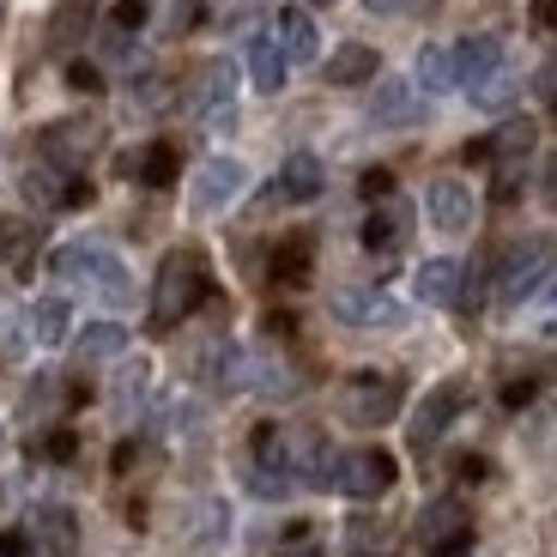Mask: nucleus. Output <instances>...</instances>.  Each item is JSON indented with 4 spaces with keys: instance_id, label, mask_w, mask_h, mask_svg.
<instances>
[{
    "instance_id": "nucleus-1",
    "label": "nucleus",
    "mask_w": 557,
    "mask_h": 557,
    "mask_svg": "<svg viewBox=\"0 0 557 557\" xmlns=\"http://www.w3.org/2000/svg\"><path fill=\"white\" fill-rule=\"evenodd\" d=\"M207 292H212V278H207V261H200L195 249L164 255L158 285H152V327H158V334H170L176 321H188L200 304H207Z\"/></svg>"
},
{
    "instance_id": "nucleus-2",
    "label": "nucleus",
    "mask_w": 557,
    "mask_h": 557,
    "mask_svg": "<svg viewBox=\"0 0 557 557\" xmlns=\"http://www.w3.org/2000/svg\"><path fill=\"white\" fill-rule=\"evenodd\" d=\"M55 267L67 285H85L91 297H103V304H134V278H127V267L115 261L110 249H98V243H67V249H55Z\"/></svg>"
},
{
    "instance_id": "nucleus-3",
    "label": "nucleus",
    "mask_w": 557,
    "mask_h": 557,
    "mask_svg": "<svg viewBox=\"0 0 557 557\" xmlns=\"http://www.w3.org/2000/svg\"><path fill=\"white\" fill-rule=\"evenodd\" d=\"M418 545H424V557H467L473 552V509H467L460 497L424 503V516H418Z\"/></svg>"
},
{
    "instance_id": "nucleus-4",
    "label": "nucleus",
    "mask_w": 557,
    "mask_h": 557,
    "mask_svg": "<svg viewBox=\"0 0 557 557\" xmlns=\"http://www.w3.org/2000/svg\"><path fill=\"white\" fill-rule=\"evenodd\" d=\"M339 412H346L358 431H382V424L400 412V382L376 376V370H363V376L339 382Z\"/></svg>"
},
{
    "instance_id": "nucleus-5",
    "label": "nucleus",
    "mask_w": 557,
    "mask_h": 557,
    "mask_svg": "<svg viewBox=\"0 0 557 557\" xmlns=\"http://www.w3.org/2000/svg\"><path fill=\"white\" fill-rule=\"evenodd\" d=\"M394 479H400V467H394L388 448H351V455H339L334 491H346V497L370 503V497H388Z\"/></svg>"
},
{
    "instance_id": "nucleus-6",
    "label": "nucleus",
    "mask_w": 557,
    "mask_h": 557,
    "mask_svg": "<svg viewBox=\"0 0 557 557\" xmlns=\"http://www.w3.org/2000/svg\"><path fill=\"white\" fill-rule=\"evenodd\" d=\"M545 267H552V243H540V237L516 243L497 267V304H521V297L545 278Z\"/></svg>"
},
{
    "instance_id": "nucleus-7",
    "label": "nucleus",
    "mask_w": 557,
    "mask_h": 557,
    "mask_svg": "<svg viewBox=\"0 0 557 557\" xmlns=\"http://www.w3.org/2000/svg\"><path fill=\"white\" fill-rule=\"evenodd\" d=\"M42 158H49V164L55 170H79L85 158L98 152L103 146V127L91 122V115H73V122H55V127H42Z\"/></svg>"
},
{
    "instance_id": "nucleus-8",
    "label": "nucleus",
    "mask_w": 557,
    "mask_h": 557,
    "mask_svg": "<svg viewBox=\"0 0 557 557\" xmlns=\"http://www.w3.org/2000/svg\"><path fill=\"white\" fill-rule=\"evenodd\" d=\"M285 443H292V479L297 485H334V473H339V455H334V443L315 431V424H304V431H285Z\"/></svg>"
},
{
    "instance_id": "nucleus-9",
    "label": "nucleus",
    "mask_w": 557,
    "mask_h": 557,
    "mask_svg": "<svg viewBox=\"0 0 557 557\" xmlns=\"http://www.w3.org/2000/svg\"><path fill=\"white\" fill-rule=\"evenodd\" d=\"M424 212H431V224L443 231V237H460V231H473L479 200H473V188H467V182L436 176V182H431V195H424Z\"/></svg>"
},
{
    "instance_id": "nucleus-10",
    "label": "nucleus",
    "mask_w": 557,
    "mask_h": 557,
    "mask_svg": "<svg viewBox=\"0 0 557 557\" xmlns=\"http://www.w3.org/2000/svg\"><path fill=\"white\" fill-rule=\"evenodd\" d=\"M243 182H249V170H243L237 158H207V164L195 170V212H200V219L224 212L231 200L243 195Z\"/></svg>"
},
{
    "instance_id": "nucleus-11",
    "label": "nucleus",
    "mask_w": 557,
    "mask_h": 557,
    "mask_svg": "<svg viewBox=\"0 0 557 557\" xmlns=\"http://www.w3.org/2000/svg\"><path fill=\"white\" fill-rule=\"evenodd\" d=\"M25 540L37 545L42 557H73L79 552V521H73V509H61V503H37L25 521Z\"/></svg>"
},
{
    "instance_id": "nucleus-12",
    "label": "nucleus",
    "mask_w": 557,
    "mask_h": 557,
    "mask_svg": "<svg viewBox=\"0 0 557 557\" xmlns=\"http://www.w3.org/2000/svg\"><path fill=\"white\" fill-rule=\"evenodd\" d=\"M334 315L346 327H394L400 304L388 292H376V285H346V292H334Z\"/></svg>"
},
{
    "instance_id": "nucleus-13",
    "label": "nucleus",
    "mask_w": 557,
    "mask_h": 557,
    "mask_svg": "<svg viewBox=\"0 0 557 557\" xmlns=\"http://www.w3.org/2000/svg\"><path fill=\"white\" fill-rule=\"evenodd\" d=\"M231 98H237V67H231V61H212V67H200L188 110H195L200 122H231Z\"/></svg>"
},
{
    "instance_id": "nucleus-14",
    "label": "nucleus",
    "mask_w": 557,
    "mask_h": 557,
    "mask_svg": "<svg viewBox=\"0 0 557 557\" xmlns=\"http://www.w3.org/2000/svg\"><path fill=\"white\" fill-rule=\"evenodd\" d=\"M406 237H412V212L400 200H376V212L363 219V249L370 255H400Z\"/></svg>"
},
{
    "instance_id": "nucleus-15",
    "label": "nucleus",
    "mask_w": 557,
    "mask_h": 557,
    "mask_svg": "<svg viewBox=\"0 0 557 557\" xmlns=\"http://www.w3.org/2000/svg\"><path fill=\"white\" fill-rule=\"evenodd\" d=\"M460 400H467V394H460V382H443V388L424 394V406L412 412V448H431L436 436L448 431V418L460 412Z\"/></svg>"
},
{
    "instance_id": "nucleus-16",
    "label": "nucleus",
    "mask_w": 557,
    "mask_h": 557,
    "mask_svg": "<svg viewBox=\"0 0 557 557\" xmlns=\"http://www.w3.org/2000/svg\"><path fill=\"white\" fill-rule=\"evenodd\" d=\"M98 25V0H61L55 13H49V49L55 55H73L85 37Z\"/></svg>"
},
{
    "instance_id": "nucleus-17",
    "label": "nucleus",
    "mask_w": 557,
    "mask_h": 557,
    "mask_svg": "<svg viewBox=\"0 0 557 557\" xmlns=\"http://www.w3.org/2000/svg\"><path fill=\"white\" fill-rule=\"evenodd\" d=\"M491 73H503V49H497V37H467V42H455V85L479 91V85H485Z\"/></svg>"
},
{
    "instance_id": "nucleus-18",
    "label": "nucleus",
    "mask_w": 557,
    "mask_h": 557,
    "mask_svg": "<svg viewBox=\"0 0 557 557\" xmlns=\"http://www.w3.org/2000/svg\"><path fill=\"white\" fill-rule=\"evenodd\" d=\"M467 297V267L460 261H424L418 267V304H436V309H448V304H460Z\"/></svg>"
},
{
    "instance_id": "nucleus-19",
    "label": "nucleus",
    "mask_w": 557,
    "mask_h": 557,
    "mask_svg": "<svg viewBox=\"0 0 557 557\" xmlns=\"http://www.w3.org/2000/svg\"><path fill=\"white\" fill-rule=\"evenodd\" d=\"M273 37H278V49H285V61H292V67H304V61L321 55L315 18H309L304 7H285V13H278V25H273Z\"/></svg>"
},
{
    "instance_id": "nucleus-20",
    "label": "nucleus",
    "mask_w": 557,
    "mask_h": 557,
    "mask_svg": "<svg viewBox=\"0 0 557 557\" xmlns=\"http://www.w3.org/2000/svg\"><path fill=\"white\" fill-rule=\"evenodd\" d=\"M25 195L37 200V207H85V182H73L67 170H55V164H37L25 176Z\"/></svg>"
},
{
    "instance_id": "nucleus-21",
    "label": "nucleus",
    "mask_w": 557,
    "mask_h": 557,
    "mask_svg": "<svg viewBox=\"0 0 557 557\" xmlns=\"http://www.w3.org/2000/svg\"><path fill=\"white\" fill-rule=\"evenodd\" d=\"M418 115H424V103H418V91L406 79H388L376 98H370V122L376 127H412Z\"/></svg>"
},
{
    "instance_id": "nucleus-22",
    "label": "nucleus",
    "mask_w": 557,
    "mask_h": 557,
    "mask_svg": "<svg viewBox=\"0 0 557 557\" xmlns=\"http://www.w3.org/2000/svg\"><path fill=\"white\" fill-rule=\"evenodd\" d=\"M273 195L292 200V207L315 200V195H321V164H315L309 152H292V158H285V170H278V182H273Z\"/></svg>"
},
{
    "instance_id": "nucleus-23",
    "label": "nucleus",
    "mask_w": 557,
    "mask_h": 557,
    "mask_svg": "<svg viewBox=\"0 0 557 557\" xmlns=\"http://www.w3.org/2000/svg\"><path fill=\"white\" fill-rule=\"evenodd\" d=\"M309 267H315V243H309L304 231H292V237L273 249V267H267V273H273V285H304Z\"/></svg>"
},
{
    "instance_id": "nucleus-24",
    "label": "nucleus",
    "mask_w": 557,
    "mask_h": 557,
    "mask_svg": "<svg viewBox=\"0 0 557 557\" xmlns=\"http://www.w3.org/2000/svg\"><path fill=\"white\" fill-rule=\"evenodd\" d=\"M249 79L255 91H278L285 85V49H278V37H249Z\"/></svg>"
},
{
    "instance_id": "nucleus-25",
    "label": "nucleus",
    "mask_w": 557,
    "mask_h": 557,
    "mask_svg": "<svg viewBox=\"0 0 557 557\" xmlns=\"http://www.w3.org/2000/svg\"><path fill=\"white\" fill-rule=\"evenodd\" d=\"M382 55L370 49V42H346V49H334V61H327V79L334 85H363V79H376Z\"/></svg>"
},
{
    "instance_id": "nucleus-26",
    "label": "nucleus",
    "mask_w": 557,
    "mask_h": 557,
    "mask_svg": "<svg viewBox=\"0 0 557 557\" xmlns=\"http://www.w3.org/2000/svg\"><path fill=\"white\" fill-rule=\"evenodd\" d=\"M73 351H79L85 363H110V358H122V351H127V327H122V321H91Z\"/></svg>"
},
{
    "instance_id": "nucleus-27",
    "label": "nucleus",
    "mask_w": 557,
    "mask_h": 557,
    "mask_svg": "<svg viewBox=\"0 0 557 557\" xmlns=\"http://www.w3.org/2000/svg\"><path fill=\"white\" fill-rule=\"evenodd\" d=\"M224 528H231V516H224V503L219 497H207V503H195V509H188V545H195V552H212V545L224 540Z\"/></svg>"
},
{
    "instance_id": "nucleus-28",
    "label": "nucleus",
    "mask_w": 557,
    "mask_h": 557,
    "mask_svg": "<svg viewBox=\"0 0 557 557\" xmlns=\"http://www.w3.org/2000/svg\"><path fill=\"white\" fill-rule=\"evenodd\" d=\"M485 152L497 158V164H521V158L533 152V122H528V115H516V122H503L497 134L485 139Z\"/></svg>"
},
{
    "instance_id": "nucleus-29",
    "label": "nucleus",
    "mask_w": 557,
    "mask_h": 557,
    "mask_svg": "<svg viewBox=\"0 0 557 557\" xmlns=\"http://www.w3.org/2000/svg\"><path fill=\"white\" fill-rule=\"evenodd\" d=\"M127 170H134L146 188H170V182H176V146H146L139 158H127Z\"/></svg>"
},
{
    "instance_id": "nucleus-30",
    "label": "nucleus",
    "mask_w": 557,
    "mask_h": 557,
    "mask_svg": "<svg viewBox=\"0 0 557 557\" xmlns=\"http://www.w3.org/2000/svg\"><path fill=\"white\" fill-rule=\"evenodd\" d=\"M418 85L424 91H448L455 85V49H424L418 55Z\"/></svg>"
},
{
    "instance_id": "nucleus-31",
    "label": "nucleus",
    "mask_w": 557,
    "mask_h": 557,
    "mask_svg": "<svg viewBox=\"0 0 557 557\" xmlns=\"http://www.w3.org/2000/svg\"><path fill=\"white\" fill-rule=\"evenodd\" d=\"M30 327H37L42 346H61V339H67V304H61V297H42L37 315H30Z\"/></svg>"
},
{
    "instance_id": "nucleus-32",
    "label": "nucleus",
    "mask_w": 557,
    "mask_h": 557,
    "mask_svg": "<svg viewBox=\"0 0 557 557\" xmlns=\"http://www.w3.org/2000/svg\"><path fill=\"white\" fill-rule=\"evenodd\" d=\"M200 18H207V0H176V7H170V30H176V37L182 30H195Z\"/></svg>"
},
{
    "instance_id": "nucleus-33",
    "label": "nucleus",
    "mask_w": 557,
    "mask_h": 557,
    "mask_svg": "<svg viewBox=\"0 0 557 557\" xmlns=\"http://www.w3.org/2000/svg\"><path fill=\"white\" fill-rule=\"evenodd\" d=\"M146 18H152V7H146V0H122V7H115V30H139Z\"/></svg>"
},
{
    "instance_id": "nucleus-34",
    "label": "nucleus",
    "mask_w": 557,
    "mask_h": 557,
    "mask_svg": "<svg viewBox=\"0 0 557 557\" xmlns=\"http://www.w3.org/2000/svg\"><path fill=\"white\" fill-rule=\"evenodd\" d=\"M533 394H540V376H516V382H503V406H528Z\"/></svg>"
},
{
    "instance_id": "nucleus-35",
    "label": "nucleus",
    "mask_w": 557,
    "mask_h": 557,
    "mask_svg": "<svg viewBox=\"0 0 557 557\" xmlns=\"http://www.w3.org/2000/svg\"><path fill=\"white\" fill-rule=\"evenodd\" d=\"M67 85H73V91H98V85H103V73L91 67V61H73V67H67Z\"/></svg>"
},
{
    "instance_id": "nucleus-36",
    "label": "nucleus",
    "mask_w": 557,
    "mask_h": 557,
    "mask_svg": "<svg viewBox=\"0 0 557 557\" xmlns=\"http://www.w3.org/2000/svg\"><path fill=\"white\" fill-rule=\"evenodd\" d=\"M139 388H146V370H139V363H127V370H122V388H115V400L134 406V400H139Z\"/></svg>"
},
{
    "instance_id": "nucleus-37",
    "label": "nucleus",
    "mask_w": 557,
    "mask_h": 557,
    "mask_svg": "<svg viewBox=\"0 0 557 557\" xmlns=\"http://www.w3.org/2000/svg\"><path fill=\"white\" fill-rule=\"evenodd\" d=\"M42 455H49V460H73V431H49V436H42Z\"/></svg>"
},
{
    "instance_id": "nucleus-38",
    "label": "nucleus",
    "mask_w": 557,
    "mask_h": 557,
    "mask_svg": "<svg viewBox=\"0 0 557 557\" xmlns=\"http://www.w3.org/2000/svg\"><path fill=\"white\" fill-rule=\"evenodd\" d=\"M158 103H170V85L164 79H139V110H158Z\"/></svg>"
},
{
    "instance_id": "nucleus-39",
    "label": "nucleus",
    "mask_w": 557,
    "mask_h": 557,
    "mask_svg": "<svg viewBox=\"0 0 557 557\" xmlns=\"http://www.w3.org/2000/svg\"><path fill=\"white\" fill-rule=\"evenodd\" d=\"M363 195H370V200H394V176H388V170H370V176H363Z\"/></svg>"
},
{
    "instance_id": "nucleus-40",
    "label": "nucleus",
    "mask_w": 557,
    "mask_h": 557,
    "mask_svg": "<svg viewBox=\"0 0 557 557\" xmlns=\"http://www.w3.org/2000/svg\"><path fill=\"white\" fill-rule=\"evenodd\" d=\"M540 327L545 334H557V278L545 285V304H540Z\"/></svg>"
},
{
    "instance_id": "nucleus-41",
    "label": "nucleus",
    "mask_w": 557,
    "mask_h": 557,
    "mask_svg": "<svg viewBox=\"0 0 557 557\" xmlns=\"http://www.w3.org/2000/svg\"><path fill=\"white\" fill-rule=\"evenodd\" d=\"M533 25H540V30H557V0H533Z\"/></svg>"
},
{
    "instance_id": "nucleus-42",
    "label": "nucleus",
    "mask_w": 557,
    "mask_h": 557,
    "mask_svg": "<svg viewBox=\"0 0 557 557\" xmlns=\"http://www.w3.org/2000/svg\"><path fill=\"white\" fill-rule=\"evenodd\" d=\"M540 98L557 110V61H545V73H540Z\"/></svg>"
},
{
    "instance_id": "nucleus-43",
    "label": "nucleus",
    "mask_w": 557,
    "mask_h": 557,
    "mask_svg": "<svg viewBox=\"0 0 557 557\" xmlns=\"http://www.w3.org/2000/svg\"><path fill=\"white\" fill-rule=\"evenodd\" d=\"M0 557H30V540L25 533H7V540H0Z\"/></svg>"
},
{
    "instance_id": "nucleus-44",
    "label": "nucleus",
    "mask_w": 557,
    "mask_h": 557,
    "mask_svg": "<svg viewBox=\"0 0 557 557\" xmlns=\"http://www.w3.org/2000/svg\"><path fill=\"white\" fill-rule=\"evenodd\" d=\"M540 188H545V200L557 207V152H552V164H545V176H540Z\"/></svg>"
},
{
    "instance_id": "nucleus-45",
    "label": "nucleus",
    "mask_w": 557,
    "mask_h": 557,
    "mask_svg": "<svg viewBox=\"0 0 557 557\" xmlns=\"http://www.w3.org/2000/svg\"><path fill=\"white\" fill-rule=\"evenodd\" d=\"M370 13H406V7H418V0H363Z\"/></svg>"
},
{
    "instance_id": "nucleus-46",
    "label": "nucleus",
    "mask_w": 557,
    "mask_h": 557,
    "mask_svg": "<svg viewBox=\"0 0 557 557\" xmlns=\"http://www.w3.org/2000/svg\"><path fill=\"white\" fill-rule=\"evenodd\" d=\"M285 557H321V552H315V545H304V552H285Z\"/></svg>"
},
{
    "instance_id": "nucleus-47",
    "label": "nucleus",
    "mask_w": 557,
    "mask_h": 557,
    "mask_svg": "<svg viewBox=\"0 0 557 557\" xmlns=\"http://www.w3.org/2000/svg\"><path fill=\"white\" fill-rule=\"evenodd\" d=\"M0 25H7V0H0Z\"/></svg>"
}]
</instances>
